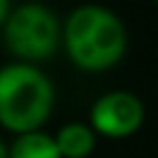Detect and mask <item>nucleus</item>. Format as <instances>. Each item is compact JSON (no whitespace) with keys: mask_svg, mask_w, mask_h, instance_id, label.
Returning a JSON list of instances; mask_svg holds the SVG:
<instances>
[{"mask_svg":"<svg viewBox=\"0 0 158 158\" xmlns=\"http://www.w3.org/2000/svg\"><path fill=\"white\" fill-rule=\"evenodd\" d=\"M54 107V89L33 65H7L0 70V126L12 133H33Z\"/></svg>","mask_w":158,"mask_h":158,"instance_id":"nucleus-2","label":"nucleus"},{"mask_svg":"<svg viewBox=\"0 0 158 158\" xmlns=\"http://www.w3.org/2000/svg\"><path fill=\"white\" fill-rule=\"evenodd\" d=\"M10 158H63L58 151L56 139H51L44 133H23L16 137V142L10 149Z\"/></svg>","mask_w":158,"mask_h":158,"instance_id":"nucleus-6","label":"nucleus"},{"mask_svg":"<svg viewBox=\"0 0 158 158\" xmlns=\"http://www.w3.org/2000/svg\"><path fill=\"white\" fill-rule=\"evenodd\" d=\"M63 40L72 63L89 72L109 70L126 51V33L121 21L98 5L74 10L65 23Z\"/></svg>","mask_w":158,"mask_h":158,"instance_id":"nucleus-1","label":"nucleus"},{"mask_svg":"<svg viewBox=\"0 0 158 158\" xmlns=\"http://www.w3.org/2000/svg\"><path fill=\"white\" fill-rule=\"evenodd\" d=\"M156 2H158V0H156Z\"/></svg>","mask_w":158,"mask_h":158,"instance_id":"nucleus-9","label":"nucleus"},{"mask_svg":"<svg viewBox=\"0 0 158 158\" xmlns=\"http://www.w3.org/2000/svg\"><path fill=\"white\" fill-rule=\"evenodd\" d=\"M60 40L58 19L42 5H23L5 21V42L14 56L26 60L49 58Z\"/></svg>","mask_w":158,"mask_h":158,"instance_id":"nucleus-3","label":"nucleus"},{"mask_svg":"<svg viewBox=\"0 0 158 158\" xmlns=\"http://www.w3.org/2000/svg\"><path fill=\"white\" fill-rule=\"evenodd\" d=\"M0 158H10V151L5 149V144L0 142Z\"/></svg>","mask_w":158,"mask_h":158,"instance_id":"nucleus-8","label":"nucleus"},{"mask_svg":"<svg viewBox=\"0 0 158 158\" xmlns=\"http://www.w3.org/2000/svg\"><path fill=\"white\" fill-rule=\"evenodd\" d=\"M144 107L137 95L126 91L107 93L93 105L91 123L100 135L107 137H128L142 126Z\"/></svg>","mask_w":158,"mask_h":158,"instance_id":"nucleus-4","label":"nucleus"},{"mask_svg":"<svg viewBox=\"0 0 158 158\" xmlns=\"http://www.w3.org/2000/svg\"><path fill=\"white\" fill-rule=\"evenodd\" d=\"M58 151L63 158H86L95 147V137L93 130L86 128L81 123H68L58 130Z\"/></svg>","mask_w":158,"mask_h":158,"instance_id":"nucleus-5","label":"nucleus"},{"mask_svg":"<svg viewBox=\"0 0 158 158\" xmlns=\"http://www.w3.org/2000/svg\"><path fill=\"white\" fill-rule=\"evenodd\" d=\"M7 16H10V0H0V23L7 21Z\"/></svg>","mask_w":158,"mask_h":158,"instance_id":"nucleus-7","label":"nucleus"}]
</instances>
